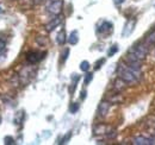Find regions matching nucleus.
Listing matches in <instances>:
<instances>
[{
	"instance_id": "nucleus-1",
	"label": "nucleus",
	"mask_w": 155,
	"mask_h": 145,
	"mask_svg": "<svg viewBox=\"0 0 155 145\" xmlns=\"http://www.w3.org/2000/svg\"><path fill=\"white\" fill-rule=\"evenodd\" d=\"M117 75L119 79L127 82V85H135L142 77V72L138 63H130V62L128 63L119 62L117 67Z\"/></svg>"
},
{
	"instance_id": "nucleus-18",
	"label": "nucleus",
	"mask_w": 155,
	"mask_h": 145,
	"mask_svg": "<svg viewBox=\"0 0 155 145\" xmlns=\"http://www.w3.org/2000/svg\"><path fill=\"white\" fill-rule=\"evenodd\" d=\"M93 80V74L92 72H87L86 75H85V79H84V83L87 86V85H90V82Z\"/></svg>"
},
{
	"instance_id": "nucleus-23",
	"label": "nucleus",
	"mask_w": 155,
	"mask_h": 145,
	"mask_svg": "<svg viewBox=\"0 0 155 145\" xmlns=\"http://www.w3.org/2000/svg\"><path fill=\"white\" fill-rule=\"evenodd\" d=\"M104 63H105V58H100L99 61H97V62H96V64H94V70L100 69L101 64H104Z\"/></svg>"
},
{
	"instance_id": "nucleus-2",
	"label": "nucleus",
	"mask_w": 155,
	"mask_h": 145,
	"mask_svg": "<svg viewBox=\"0 0 155 145\" xmlns=\"http://www.w3.org/2000/svg\"><path fill=\"white\" fill-rule=\"evenodd\" d=\"M148 51H149V47L144 42L136 43L131 47V49H129V51L127 54V61L130 63H138L140 64V62L146 60Z\"/></svg>"
},
{
	"instance_id": "nucleus-14",
	"label": "nucleus",
	"mask_w": 155,
	"mask_h": 145,
	"mask_svg": "<svg viewBox=\"0 0 155 145\" xmlns=\"http://www.w3.org/2000/svg\"><path fill=\"white\" fill-rule=\"evenodd\" d=\"M24 111H20L17 113V115L15 117V119H13V123L16 124V125H20L21 123H23V120H24Z\"/></svg>"
},
{
	"instance_id": "nucleus-19",
	"label": "nucleus",
	"mask_w": 155,
	"mask_h": 145,
	"mask_svg": "<svg viewBox=\"0 0 155 145\" xmlns=\"http://www.w3.org/2000/svg\"><path fill=\"white\" fill-rule=\"evenodd\" d=\"M79 108H80V105L78 104V102H73L71 106H69V111H71V113H77L78 111H79Z\"/></svg>"
},
{
	"instance_id": "nucleus-28",
	"label": "nucleus",
	"mask_w": 155,
	"mask_h": 145,
	"mask_svg": "<svg viewBox=\"0 0 155 145\" xmlns=\"http://www.w3.org/2000/svg\"><path fill=\"white\" fill-rule=\"evenodd\" d=\"M2 11H4V8H2V7H1V6H0V13H1V12H2Z\"/></svg>"
},
{
	"instance_id": "nucleus-7",
	"label": "nucleus",
	"mask_w": 155,
	"mask_h": 145,
	"mask_svg": "<svg viewBox=\"0 0 155 145\" xmlns=\"http://www.w3.org/2000/svg\"><path fill=\"white\" fill-rule=\"evenodd\" d=\"M111 107V104L107 102V101H101L98 106V115L99 117H105L107 113H109V109Z\"/></svg>"
},
{
	"instance_id": "nucleus-11",
	"label": "nucleus",
	"mask_w": 155,
	"mask_h": 145,
	"mask_svg": "<svg viewBox=\"0 0 155 145\" xmlns=\"http://www.w3.org/2000/svg\"><path fill=\"white\" fill-rule=\"evenodd\" d=\"M148 47H152V45H155V29L153 31H150L149 32V35L144 38V40H143Z\"/></svg>"
},
{
	"instance_id": "nucleus-20",
	"label": "nucleus",
	"mask_w": 155,
	"mask_h": 145,
	"mask_svg": "<svg viewBox=\"0 0 155 145\" xmlns=\"http://www.w3.org/2000/svg\"><path fill=\"white\" fill-rule=\"evenodd\" d=\"M117 51H118V47H117V45H112V47L110 48V50L107 51V56L111 57V56H114V55L116 54Z\"/></svg>"
},
{
	"instance_id": "nucleus-25",
	"label": "nucleus",
	"mask_w": 155,
	"mask_h": 145,
	"mask_svg": "<svg viewBox=\"0 0 155 145\" xmlns=\"http://www.w3.org/2000/svg\"><path fill=\"white\" fill-rule=\"evenodd\" d=\"M85 98H86V91H82L81 92V95H80V99H81V100H84Z\"/></svg>"
},
{
	"instance_id": "nucleus-5",
	"label": "nucleus",
	"mask_w": 155,
	"mask_h": 145,
	"mask_svg": "<svg viewBox=\"0 0 155 145\" xmlns=\"http://www.w3.org/2000/svg\"><path fill=\"white\" fill-rule=\"evenodd\" d=\"M112 30H114L112 23L104 20V21H101V24L99 25L97 31H98V34H100V35H109V34L112 32Z\"/></svg>"
},
{
	"instance_id": "nucleus-9",
	"label": "nucleus",
	"mask_w": 155,
	"mask_h": 145,
	"mask_svg": "<svg viewBox=\"0 0 155 145\" xmlns=\"http://www.w3.org/2000/svg\"><path fill=\"white\" fill-rule=\"evenodd\" d=\"M111 128L109 126H106V125H104V124H99V125H96L94 128H93V132H94V134H107V132L110 131Z\"/></svg>"
},
{
	"instance_id": "nucleus-3",
	"label": "nucleus",
	"mask_w": 155,
	"mask_h": 145,
	"mask_svg": "<svg viewBox=\"0 0 155 145\" xmlns=\"http://www.w3.org/2000/svg\"><path fill=\"white\" fill-rule=\"evenodd\" d=\"M62 6H63V1L62 0H55V1H50L47 6V10L50 14L53 16H58L62 11Z\"/></svg>"
},
{
	"instance_id": "nucleus-24",
	"label": "nucleus",
	"mask_w": 155,
	"mask_h": 145,
	"mask_svg": "<svg viewBox=\"0 0 155 145\" xmlns=\"http://www.w3.org/2000/svg\"><path fill=\"white\" fill-rule=\"evenodd\" d=\"M71 137H72V132H68V133H67V134H66V136L62 138V140H61L60 143H61V144H64V143H67V142L71 139Z\"/></svg>"
},
{
	"instance_id": "nucleus-6",
	"label": "nucleus",
	"mask_w": 155,
	"mask_h": 145,
	"mask_svg": "<svg viewBox=\"0 0 155 145\" xmlns=\"http://www.w3.org/2000/svg\"><path fill=\"white\" fill-rule=\"evenodd\" d=\"M133 144L135 145H152L155 144V140L153 138L144 137V136H138L133 139Z\"/></svg>"
},
{
	"instance_id": "nucleus-15",
	"label": "nucleus",
	"mask_w": 155,
	"mask_h": 145,
	"mask_svg": "<svg viewBox=\"0 0 155 145\" xmlns=\"http://www.w3.org/2000/svg\"><path fill=\"white\" fill-rule=\"evenodd\" d=\"M6 45H7L6 42L0 38V56H4L6 54V51H7V47Z\"/></svg>"
},
{
	"instance_id": "nucleus-10",
	"label": "nucleus",
	"mask_w": 155,
	"mask_h": 145,
	"mask_svg": "<svg viewBox=\"0 0 155 145\" xmlns=\"http://www.w3.org/2000/svg\"><path fill=\"white\" fill-rule=\"evenodd\" d=\"M135 20H129L128 23H127V25H125V29H124V31H123V36H129L131 32H133V30H134V26H135Z\"/></svg>"
},
{
	"instance_id": "nucleus-16",
	"label": "nucleus",
	"mask_w": 155,
	"mask_h": 145,
	"mask_svg": "<svg viewBox=\"0 0 155 145\" xmlns=\"http://www.w3.org/2000/svg\"><path fill=\"white\" fill-rule=\"evenodd\" d=\"M80 80V76L78 75V74H73L72 75V86H73V88L71 89V92H74V89H75V87H77V83H78V81Z\"/></svg>"
},
{
	"instance_id": "nucleus-4",
	"label": "nucleus",
	"mask_w": 155,
	"mask_h": 145,
	"mask_svg": "<svg viewBox=\"0 0 155 145\" xmlns=\"http://www.w3.org/2000/svg\"><path fill=\"white\" fill-rule=\"evenodd\" d=\"M44 55L45 53H41V51H29L26 54V61L30 63V64H36L38 63L39 61H42L44 58Z\"/></svg>"
},
{
	"instance_id": "nucleus-13",
	"label": "nucleus",
	"mask_w": 155,
	"mask_h": 145,
	"mask_svg": "<svg viewBox=\"0 0 155 145\" xmlns=\"http://www.w3.org/2000/svg\"><path fill=\"white\" fill-rule=\"evenodd\" d=\"M68 42H69V44H72V45L78 44V42H79V35H78L77 30H74V31L69 35V37H68Z\"/></svg>"
},
{
	"instance_id": "nucleus-26",
	"label": "nucleus",
	"mask_w": 155,
	"mask_h": 145,
	"mask_svg": "<svg viewBox=\"0 0 155 145\" xmlns=\"http://www.w3.org/2000/svg\"><path fill=\"white\" fill-rule=\"evenodd\" d=\"M114 1H115V4H116V5H120V4H123L125 0H114Z\"/></svg>"
},
{
	"instance_id": "nucleus-22",
	"label": "nucleus",
	"mask_w": 155,
	"mask_h": 145,
	"mask_svg": "<svg viewBox=\"0 0 155 145\" xmlns=\"http://www.w3.org/2000/svg\"><path fill=\"white\" fill-rule=\"evenodd\" d=\"M4 142H5V144L6 145L15 144V139H13L12 137H10V136H6V137L4 138Z\"/></svg>"
},
{
	"instance_id": "nucleus-29",
	"label": "nucleus",
	"mask_w": 155,
	"mask_h": 145,
	"mask_svg": "<svg viewBox=\"0 0 155 145\" xmlns=\"http://www.w3.org/2000/svg\"><path fill=\"white\" fill-rule=\"evenodd\" d=\"M50 1H55V0H50Z\"/></svg>"
},
{
	"instance_id": "nucleus-8",
	"label": "nucleus",
	"mask_w": 155,
	"mask_h": 145,
	"mask_svg": "<svg viewBox=\"0 0 155 145\" xmlns=\"http://www.w3.org/2000/svg\"><path fill=\"white\" fill-rule=\"evenodd\" d=\"M61 24V17L60 16H55V18H53L47 25H45V30L48 32H51L53 30H55L58 25Z\"/></svg>"
},
{
	"instance_id": "nucleus-21",
	"label": "nucleus",
	"mask_w": 155,
	"mask_h": 145,
	"mask_svg": "<svg viewBox=\"0 0 155 145\" xmlns=\"http://www.w3.org/2000/svg\"><path fill=\"white\" fill-rule=\"evenodd\" d=\"M68 55H69V49L67 48V49L63 50V53L61 55V56H62V57H61V62H64V61L68 58Z\"/></svg>"
},
{
	"instance_id": "nucleus-27",
	"label": "nucleus",
	"mask_w": 155,
	"mask_h": 145,
	"mask_svg": "<svg viewBox=\"0 0 155 145\" xmlns=\"http://www.w3.org/2000/svg\"><path fill=\"white\" fill-rule=\"evenodd\" d=\"M44 0H34V2L36 4V5H39V4H42Z\"/></svg>"
},
{
	"instance_id": "nucleus-12",
	"label": "nucleus",
	"mask_w": 155,
	"mask_h": 145,
	"mask_svg": "<svg viewBox=\"0 0 155 145\" xmlns=\"http://www.w3.org/2000/svg\"><path fill=\"white\" fill-rule=\"evenodd\" d=\"M56 42H58V45H63V44L67 42V37H66V31H64V30H61L58 34Z\"/></svg>"
},
{
	"instance_id": "nucleus-17",
	"label": "nucleus",
	"mask_w": 155,
	"mask_h": 145,
	"mask_svg": "<svg viewBox=\"0 0 155 145\" xmlns=\"http://www.w3.org/2000/svg\"><path fill=\"white\" fill-rule=\"evenodd\" d=\"M80 70H82V72H88V70H90V63H88L87 61H82V62L80 63Z\"/></svg>"
}]
</instances>
